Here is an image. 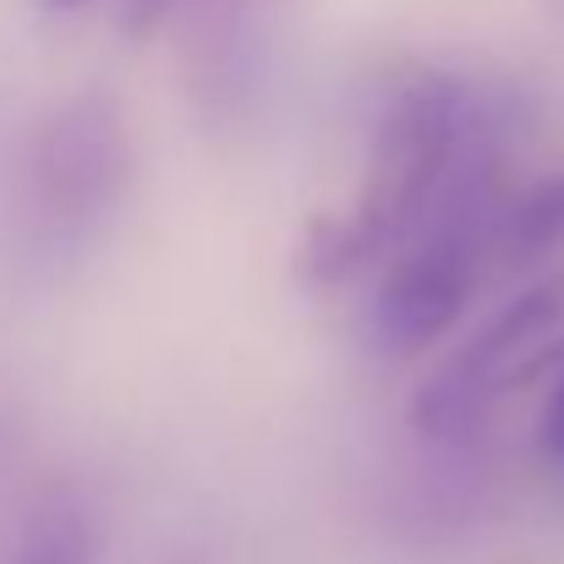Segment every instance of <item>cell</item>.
Wrapping results in <instances>:
<instances>
[{"mask_svg": "<svg viewBox=\"0 0 564 564\" xmlns=\"http://www.w3.org/2000/svg\"><path fill=\"white\" fill-rule=\"evenodd\" d=\"M171 11H176V0H116V22H121L132 39L154 33V28H160Z\"/></svg>", "mask_w": 564, "mask_h": 564, "instance_id": "cell-7", "label": "cell"}, {"mask_svg": "<svg viewBox=\"0 0 564 564\" xmlns=\"http://www.w3.org/2000/svg\"><path fill=\"white\" fill-rule=\"evenodd\" d=\"M564 368V269L532 280L510 296L460 351H449L411 394V427L438 444L460 449L477 438L499 394H516L543 373Z\"/></svg>", "mask_w": 564, "mask_h": 564, "instance_id": "cell-2", "label": "cell"}, {"mask_svg": "<svg viewBox=\"0 0 564 564\" xmlns=\"http://www.w3.org/2000/svg\"><path fill=\"white\" fill-rule=\"evenodd\" d=\"M564 241V171L532 182L527 192L505 197L488 219V263L494 269H521L549 258Z\"/></svg>", "mask_w": 564, "mask_h": 564, "instance_id": "cell-5", "label": "cell"}, {"mask_svg": "<svg viewBox=\"0 0 564 564\" xmlns=\"http://www.w3.org/2000/svg\"><path fill=\"white\" fill-rule=\"evenodd\" d=\"M538 449L549 466L564 471V368L549 383V400H543V416H538Z\"/></svg>", "mask_w": 564, "mask_h": 564, "instance_id": "cell-6", "label": "cell"}, {"mask_svg": "<svg viewBox=\"0 0 564 564\" xmlns=\"http://www.w3.org/2000/svg\"><path fill=\"white\" fill-rule=\"evenodd\" d=\"M99 543L105 538H99L94 499L77 482L55 477V482H44L28 499V510H22L0 564H94Z\"/></svg>", "mask_w": 564, "mask_h": 564, "instance_id": "cell-4", "label": "cell"}, {"mask_svg": "<svg viewBox=\"0 0 564 564\" xmlns=\"http://www.w3.org/2000/svg\"><path fill=\"white\" fill-rule=\"evenodd\" d=\"M44 11H83V6H94V0H39Z\"/></svg>", "mask_w": 564, "mask_h": 564, "instance_id": "cell-8", "label": "cell"}, {"mask_svg": "<svg viewBox=\"0 0 564 564\" xmlns=\"http://www.w3.org/2000/svg\"><path fill=\"white\" fill-rule=\"evenodd\" d=\"M482 165V127L466 88L444 72H405L378 110L368 176L351 203L313 214L296 230L291 269L313 291L389 263Z\"/></svg>", "mask_w": 564, "mask_h": 564, "instance_id": "cell-1", "label": "cell"}, {"mask_svg": "<svg viewBox=\"0 0 564 564\" xmlns=\"http://www.w3.org/2000/svg\"><path fill=\"white\" fill-rule=\"evenodd\" d=\"M138 143L110 88H83L50 105L22 143V197L50 241H83L127 203Z\"/></svg>", "mask_w": 564, "mask_h": 564, "instance_id": "cell-3", "label": "cell"}]
</instances>
